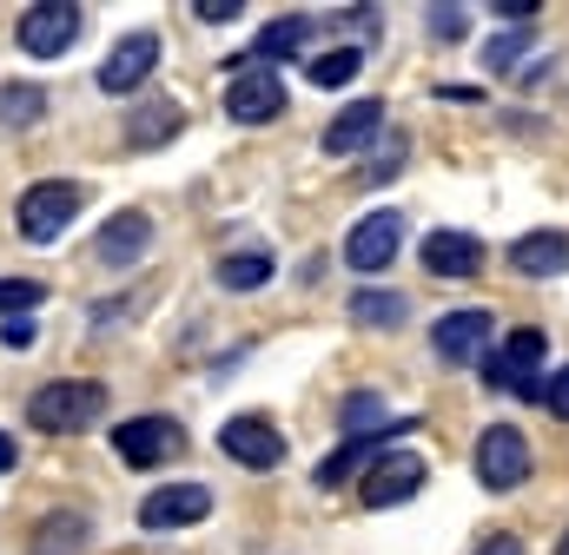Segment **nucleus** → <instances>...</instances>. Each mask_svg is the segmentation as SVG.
Segmentation results:
<instances>
[{"instance_id": "12", "label": "nucleus", "mask_w": 569, "mask_h": 555, "mask_svg": "<svg viewBox=\"0 0 569 555\" xmlns=\"http://www.w3.org/2000/svg\"><path fill=\"white\" fill-rule=\"evenodd\" d=\"M212 516V490L206 483H166L140 503L146 529H186V523H206Z\"/></svg>"}, {"instance_id": "15", "label": "nucleus", "mask_w": 569, "mask_h": 555, "mask_svg": "<svg viewBox=\"0 0 569 555\" xmlns=\"http://www.w3.org/2000/svg\"><path fill=\"white\" fill-rule=\"evenodd\" d=\"M510 272L523 278H563L569 272V232H523L510 245Z\"/></svg>"}, {"instance_id": "6", "label": "nucleus", "mask_w": 569, "mask_h": 555, "mask_svg": "<svg viewBox=\"0 0 569 555\" xmlns=\"http://www.w3.org/2000/svg\"><path fill=\"white\" fill-rule=\"evenodd\" d=\"M477 483H483V490H517V483H530V443H523L517 423H490V430L477 436Z\"/></svg>"}, {"instance_id": "16", "label": "nucleus", "mask_w": 569, "mask_h": 555, "mask_svg": "<svg viewBox=\"0 0 569 555\" xmlns=\"http://www.w3.org/2000/svg\"><path fill=\"white\" fill-rule=\"evenodd\" d=\"M378 127H385V107H378V100H351V107L325 127V139H318V145H325L331 159H345V152L371 145V139H378Z\"/></svg>"}, {"instance_id": "8", "label": "nucleus", "mask_w": 569, "mask_h": 555, "mask_svg": "<svg viewBox=\"0 0 569 555\" xmlns=\"http://www.w3.org/2000/svg\"><path fill=\"white\" fill-rule=\"evenodd\" d=\"M113 450H120L127 470H159V463H172L186 450V430L172 416H133V423L113 430Z\"/></svg>"}, {"instance_id": "18", "label": "nucleus", "mask_w": 569, "mask_h": 555, "mask_svg": "<svg viewBox=\"0 0 569 555\" xmlns=\"http://www.w3.org/2000/svg\"><path fill=\"white\" fill-rule=\"evenodd\" d=\"M305 40H311V13H279V20H266V27H259L252 60H259V67H272V60H298V53H305Z\"/></svg>"}, {"instance_id": "5", "label": "nucleus", "mask_w": 569, "mask_h": 555, "mask_svg": "<svg viewBox=\"0 0 569 555\" xmlns=\"http://www.w3.org/2000/svg\"><path fill=\"white\" fill-rule=\"evenodd\" d=\"M537 364H543V331H530V324H523V331H510V337H503V351H490V357H483V384H503V391H517V397L543 404V384H537L543 371H537Z\"/></svg>"}, {"instance_id": "27", "label": "nucleus", "mask_w": 569, "mask_h": 555, "mask_svg": "<svg viewBox=\"0 0 569 555\" xmlns=\"http://www.w3.org/2000/svg\"><path fill=\"white\" fill-rule=\"evenodd\" d=\"M40 297H47L40 278H0V317H27Z\"/></svg>"}, {"instance_id": "13", "label": "nucleus", "mask_w": 569, "mask_h": 555, "mask_svg": "<svg viewBox=\"0 0 569 555\" xmlns=\"http://www.w3.org/2000/svg\"><path fill=\"white\" fill-rule=\"evenodd\" d=\"M219 450H226L232 463H246V470H272V463H284V436L266 423V416H232V423L219 430Z\"/></svg>"}, {"instance_id": "23", "label": "nucleus", "mask_w": 569, "mask_h": 555, "mask_svg": "<svg viewBox=\"0 0 569 555\" xmlns=\"http://www.w3.org/2000/svg\"><path fill=\"white\" fill-rule=\"evenodd\" d=\"M179 127H186V120H179L172 100H146L140 113H133V127H127V139H133V145H159V139H172Z\"/></svg>"}, {"instance_id": "33", "label": "nucleus", "mask_w": 569, "mask_h": 555, "mask_svg": "<svg viewBox=\"0 0 569 555\" xmlns=\"http://www.w3.org/2000/svg\"><path fill=\"white\" fill-rule=\"evenodd\" d=\"M7 463H13V436L0 430V470H7Z\"/></svg>"}, {"instance_id": "26", "label": "nucleus", "mask_w": 569, "mask_h": 555, "mask_svg": "<svg viewBox=\"0 0 569 555\" xmlns=\"http://www.w3.org/2000/svg\"><path fill=\"white\" fill-rule=\"evenodd\" d=\"M537 47V27H510V33H497L490 47H483V60L497 67V73H517V60Z\"/></svg>"}, {"instance_id": "30", "label": "nucleus", "mask_w": 569, "mask_h": 555, "mask_svg": "<svg viewBox=\"0 0 569 555\" xmlns=\"http://www.w3.org/2000/svg\"><path fill=\"white\" fill-rule=\"evenodd\" d=\"M0 344H7V351H27V344H33V324H27V317H7V324H0Z\"/></svg>"}, {"instance_id": "4", "label": "nucleus", "mask_w": 569, "mask_h": 555, "mask_svg": "<svg viewBox=\"0 0 569 555\" xmlns=\"http://www.w3.org/2000/svg\"><path fill=\"white\" fill-rule=\"evenodd\" d=\"M425 476H430V463L418 450H385V456H371V470L358 483V503L365 509H398V503H411L425 490Z\"/></svg>"}, {"instance_id": "32", "label": "nucleus", "mask_w": 569, "mask_h": 555, "mask_svg": "<svg viewBox=\"0 0 569 555\" xmlns=\"http://www.w3.org/2000/svg\"><path fill=\"white\" fill-rule=\"evenodd\" d=\"M477 555H523V543H517V536H490Z\"/></svg>"}, {"instance_id": "1", "label": "nucleus", "mask_w": 569, "mask_h": 555, "mask_svg": "<svg viewBox=\"0 0 569 555\" xmlns=\"http://www.w3.org/2000/svg\"><path fill=\"white\" fill-rule=\"evenodd\" d=\"M100 416H107V384H93V377H60V384H40L27 397V423L47 430V436L93 430Z\"/></svg>"}, {"instance_id": "34", "label": "nucleus", "mask_w": 569, "mask_h": 555, "mask_svg": "<svg viewBox=\"0 0 569 555\" xmlns=\"http://www.w3.org/2000/svg\"><path fill=\"white\" fill-rule=\"evenodd\" d=\"M557 555H569V536H563V549H557Z\"/></svg>"}, {"instance_id": "28", "label": "nucleus", "mask_w": 569, "mask_h": 555, "mask_svg": "<svg viewBox=\"0 0 569 555\" xmlns=\"http://www.w3.org/2000/svg\"><path fill=\"white\" fill-rule=\"evenodd\" d=\"M543 404H550V416H563V423H569V364L543 384Z\"/></svg>"}, {"instance_id": "3", "label": "nucleus", "mask_w": 569, "mask_h": 555, "mask_svg": "<svg viewBox=\"0 0 569 555\" xmlns=\"http://www.w3.org/2000/svg\"><path fill=\"white\" fill-rule=\"evenodd\" d=\"M226 113L239 120V127H266V120H279L284 113V73L279 67H259L252 53L232 67V80H226Z\"/></svg>"}, {"instance_id": "11", "label": "nucleus", "mask_w": 569, "mask_h": 555, "mask_svg": "<svg viewBox=\"0 0 569 555\" xmlns=\"http://www.w3.org/2000/svg\"><path fill=\"white\" fill-rule=\"evenodd\" d=\"M152 67H159V33L140 27V33H127V40L100 60V93H113V100H120V93H140L146 80H152Z\"/></svg>"}, {"instance_id": "24", "label": "nucleus", "mask_w": 569, "mask_h": 555, "mask_svg": "<svg viewBox=\"0 0 569 555\" xmlns=\"http://www.w3.org/2000/svg\"><path fill=\"white\" fill-rule=\"evenodd\" d=\"M272 278V252H226L219 259V284L226 291H259Z\"/></svg>"}, {"instance_id": "7", "label": "nucleus", "mask_w": 569, "mask_h": 555, "mask_svg": "<svg viewBox=\"0 0 569 555\" xmlns=\"http://www.w3.org/2000/svg\"><path fill=\"white\" fill-rule=\"evenodd\" d=\"M80 40V7L73 0H40L20 13V53L27 60H60Z\"/></svg>"}, {"instance_id": "31", "label": "nucleus", "mask_w": 569, "mask_h": 555, "mask_svg": "<svg viewBox=\"0 0 569 555\" xmlns=\"http://www.w3.org/2000/svg\"><path fill=\"white\" fill-rule=\"evenodd\" d=\"M430 33H437V40H457V33H463V13H457V7L443 13V7H437V13H430Z\"/></svg>"}, {"instance_id": "19", "label": "nucleus", "mask_w": 569, "mask_h": 555, "mask_svg": "<svg viewBox=\"0 0 569 555\" xmlns=\"http://www.w3.org/2000/svg\"><path fill=\"white\" fill-rule=\"evenodd\" d=\"M338 423H345V443H365V436H405V430H418L411 416H405V423H391L385 404H378L371 391H351V397H345V411H338Z\"/></svg>"}, {"instance_id": "20", "label": "nucleus", "mask_w": 569, "mask_h": 555, "mask_svg": "<svg viewBox=\"0 0 569 555\" xmlns=\"http://www.w3.org/2000/svg\"><path fill=\"white\" fill-rule=\"evenodd\" d=\"M80 549H87V516H73V509L40 516V529L27 543V555H80Z\"/></svg>"}, {"instance_id": "29", "label": "nucleus", "mask_w": 569, "mask_h": 555, "mask_svg": "<svg viewBox=\"0 0 569 555\" xmlns=\"http://www.w3.org/2000/svg\"><path fill=\"white\" fill-rule=\"evenodd\" d=\"M199 7V20L206 27H226V20H239V0H192Z\"/></svg>"}, {"instance_id": "25", "label": "nucleus", "mask_w": 569, "mask_h": 555, "mask_svg": "<svg viewBox=\"0 0 569 555\" xmlns=\"http://www.w3.org/2000/svg\"><path fill=\"white\" fill-rule=\"evenodd\" d=\"M40 113H47V93L40 87H20V80L0 87V127H33Z\"/></svg>"}, {"instance_id": "21", "label": "nucleus", "mask_w": 569, "mask_h": 555, "mask_svg": "<svg viewBox=\"0 0 569 555\" xmlns=\"http://www.w3.org/2000/svg\"><path fill=\"white\" fill-rule=\"evenodd\" d=\"M345 311H351V324L385 331V324H405V317H411V297H405V291H378V284H371V291H358Z\"/></svg>"}, {"instance_id": "17", "label": "nucleus", "mask_w": 569, "mask_h": 555, "mask_svg": "<svg viewBox=\"0 0 569 555\" xmlns=\"http://www.w3.org/2000/svg\"><path fill=\"white\" fill-rule=\"evenodd\" d=\"M146 245H152V219L146 212H120V219L100 225V259L107 265H140Z\"/></svg>"}, {"instance_id": "9", "label": "nucleus", "mask_w": 569, "mask_h": 555, "mask_svg": "<svg viewBox=\"0 0 569 555\" xmlns=\"http://www.w3.org/2000/svg\"><path fill=\"white\" fill-rule=\"evenodd\" d=\"M405 252V219L398 212H365L345 239V265L351 272H391V259Z\"/></svg>"}, {"instance_id": "22", "label": "nucleus", "mask_w": 569, "mask_h": 555, "mask_svg": "<svg viewBox=\"0 0 569 555\" xmlns=\"http://www.w3.org/2000/svg\"><path fill=\"white\" fill-rule=\"evenodd\" d=\"M358 67H365V53H358V47H331V53L305 60V80H311V87H351V80H358Z\"/></svg>"}, {"instance_id": "10", "label": "nucleus", "mask_w": 569, "mask_h": 555, "mask_svg": "<svg viewBox=\"0 0 569 555\" xmlns=\"http://www.w3.org/2000/svg\"><path fill=\"white\" fill-rule=\"evenodd\" d=\"M490 337H497V317L490 311H443L437 317V331H430V344H437V357L443 364H483L490 357Z\"/></svg>"}, {"instance_id": "2", "label": "nucleus", "mask_w": 569, "mask_h": 555, "mask_svg": "<svg viewBox=\"0 0 569 555\" xmlns=\"http://www.w3.org/2000/svg\"><path fill=\"white\" fill-rule=\"evenodd\" d=\"M80 205H87V192H80L73 179H40V185H27V192H20L13 225H20V239H27V245H53V239L80 219Z\"/></svg>"}, {"instance_id": "14", "label": "nucleus", "mask_w": 569, "mask_h": 555, "mask_svg": "<svg viewBox=\"0 0 569 555\" xmlns=\"http://www.w3.org/2000/svg\"><path fill=\"white\" fill-rule=\"evenodd\" d=\"M418 252H425V272H437V278H477L483 272V239H470V232H430Z\"/></svg>"}]
</instances>
